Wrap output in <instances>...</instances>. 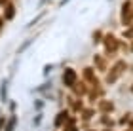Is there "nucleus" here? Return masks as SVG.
Masks as SVG:
<instances>
[{"label":"nucleus","mask_w":133,"mask_h":131,"mask_svg":"<svg viewBox=\"0 0 133 131\" xmlns=\"http://www.w3.org/2000/svg\"><path fill=\"white\" fill-rule=\"evenodd\" d=\"M122 17H124V23H129L133 19V8H131V2H125L124 8H122Z\"/></svg>","instance_id":"f257e3e1"}]
</instances>
